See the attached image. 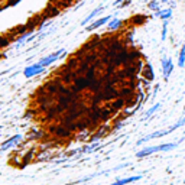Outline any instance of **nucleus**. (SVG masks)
Wrapping results in <instances>:
<instances>
[{"mask_svg":"<svg viewBox=\"0 0 185 185\" xmlns=\"http://www.w3.org/2000/svg\"><path fill=\"white\" fill-rule=\"evenodd\" d=\"M184 113H185V107H184Z\"/></svg>","mask_w":185,"mask_h":185,"instance_id":"b1692460","label":"nucleus"},{"mask_svg":"<svg viewBox=\"0 0 185 185\" xmlns=\"http://www.w3.org/2000/svg\"><path fill=\"white\" fill-rule=\"evenodd\" d=\"M99 148V143L97 142H94V143H91V145H88V146H84L83 149H78L81 153H87V152H92L94 149H97Z\"/></svg>","mask_w":185,"mask_h":185,"instance_id":"f3484780","label":"nucleus"},{"mask_svg":"<svg viewBox=\"0 0 185 185\" xmlns=\"http://www.w3.org/2000/svg\"><path fill=\"white\" fill-rule=\"evenodd\" d=\"M123 2H125V0H116V2H114V6H119V5H122Z\"/></svg>","mask_w":185,"mask_h":185,"instance_id":"4be33fe9","label":"nucleus"},{"mask_svg":"<svg viewBox=\"0 0 185 185\" xmlns=\"http://www.w3.org/2000/svg\"><path fill=\"white\" fill-rule=\"evenodd\" d=\"M64 52H65V51H64V49L61 48V49L55 51V52L51 54V55H48V57H45V58H42L39 64H41L42 67H45V68H46V67H49L51 64H54L55 61H58L60 58H62V54H64Z\"/></svg>","mask_w":185,"mask_h":185,"instance_id":"7ed1b4c3","label":"nucleus"},{"mask_svg":"<svg viewBox=\"0 0 185 185\" xmlns=\"http://www.w3.org/2000/svg\"><path fill=\"white\" fill-rule=\"evenodd\" d=\"M123 106H125V100H123V99L116 100V103L113 104V107H114V109H122Z\"/></svg>","mask_w":185,"mask_h":185,"instance_id":"6ab92c4d","label":"nucleus"},{"mask_svg":"<svg viewBox=\"0 0 185 185\" xmlns=\"http://www.w3.org/2000/svg\"><path fill=\"white\" fill-rule=\"evenodd\" d=\"M44 71H45V67H42L39 62H38V64H33V65L25 68V70H23V75H25L26 78H32V77H35V75L42 74Z\"/></svg>","mask_w":185,"mask_h":185,"instance_id":"20e7f679","label":"nucleus"},{"mask_svg":"<svg viewBox=\"0 0 185 185\" xmlns=\"http://www.w3.org/2000/svg\"><path fill=\"white\" fill-rule=\"evenodd\" d=\"M2 57H3V55H0V58H2Z\"/></svg>","mask_w":185,"mask_h":185,"instance_id":"393cba45","label":"nucleus"},{"mask_svg":"<svg viewBox=\"0 0 185 185\" xmlns=\"http://www.w3.org/2000/svg\"><path fill=\"white\" fill-rule=\"evenodd\" d=\"M122 19H117V18H114V19H112L109 23H107V29L109 31H116V29H119L120 26H122Z\"/></svg>","mask_w":185,"mask_h":185,"instance_id":"f8f14e48","label":"nucleus"},{"mask_svg":"<svg viewBox=\"0 0 185 185\" xmlns=\"http://www.w3.org/2000/svg\"><path fill=\"white\" fill-rule=\"evenodd\" d=\"M184 125H185V116L181 120H178V122H177V123H175L174 126H171L169 129H165V130H159V132H153V133H151V135L145 136V138H142L140 140H138V145H142V143H145V142H149V140H152V139L166 136V135H169V133L175 132L178 127H181V126H184Z\"/></svg>","mask_w":185,"mask_h":185,"instance_id":"f257e3e1","label":"nucleus"},{"mask_svg":"<svg viewBox=\"0 0 185 185\" xmlns=\"http://www.w3.org/2000/svg\"><path fill=\"white\" fill-rule=\"evenodd\" d=\"M168 23H169V20H164V23H162V41L166 39V31H168Z\"/></svg>","mask_w":185,"mask_h":185,"instance_id":"a211bd4d","label":"nucleus"},{"mask_svg":"<svg viewBox=\"0 0 185 185\" xmlns=\"http://www.w3.org/2000/svg\"><path fill=\"white\" fill-rule=\"evenodd\" d=\"M159 7H161V2H159V0H152V2L148 3V9H151V10H153V12L161 10Z\"/></svg>","mask_w":185,"mask_h":185,"instance_id":"dca6fc26","label":"nucleus"},{"mask_svg":"<svg viewBox=\"0 0 185 185\" xmlns=\"http://www.w3.org/2000/svg\"><path fill=\"white\" fill-rule=\"evenodd\" d=\"M159 109H161V103H156V104H153V106L151 107V109H149V110H148V112L145 113V119H149V117L152 116L153 113H156V112H158Z\"/></svg>","mask_w":185,"mask_h":185,"instance_id":"2eb2a0df","label":"nucleus"},{"mask_svg":"<svg viewBox=\"0 0 185 185\" xmlns=\"http://www.w3.org/2000/svg\"><path fill=\"white\" fill-rule=\"evenodd\" d=\"M101 10H103V7H97V9H94V10L91 12V13L88 15V16L86 18V19H84L83 22H81V25H87V23H90V22H91V20L94 19V18H96L97 15L101 13Z\"/></svg>","mask_w":185,"mask_h":185,"instance_id":"9b49d317","label":"nucleus"},{"mask_svg":"<svg viewBox=\"0 0 185 185\" xmlns=\"http://www.w3.org/2000/svg\"><path fill=\"white\" fill-rule=\"evenodd\" d=\"M178 67L179 68H184L185 67V45L181 46V51L178 55Z\"/></svg>","mask_w":185,"mask_h":185,"instance_id":"4468645a","label":"nucleus"},{"mask_svg":"<svg viewBox=\"0 0 185 185\" xmlns=\"http://www.w3.org/2000/svg\"><path fill=\"white\" fill-rule=\"evenodd\" d=\"M20 140H22V135H15V136H12V138L7 139L6 142L0 146V152H5V151H9V149L15 148L18 143H20Z\"/></svg>","mask_w":185,"mask_h":185,"instance_id":"423d86ee","label":"nucleus"},{"mask_svg":"<svg viewBox=\"0 0 185 185\" xmlns=\"http://www.w3.org/2000/svg\"><path fill=\"white\" fill-rule=\"evenodd\" d=\"M110 20H112V18H110V16H104V18H101V19L94 20L91 25H88V26H87V31H88V32H91V31H96L97 28L103 26L104 23H109Z\"/></svg>","mask_w":185,"mask_h":185,"instance_id":"0eeeda50","label":"nucleus"},{"mask_svg":"<svg viewBox=\"0 0 185 185\" xmlns=\"http://www.w3.org/2000/svg\"><path fill=\"white\" fill-rule=\"evenodd\" d=\"M142 74H143L145 80H148V81H153V78H155V75H153V70H152V65H151V64H146L145 68H143V71H142Z\"/></svg>","mask_w":185,"mask_h":185,"instance_id":"9d476101","label":"nucleus"},{"mask_svg":"<svg viewBox=\"0 0 185 185\" xmlns=\"http://www.w3.org/2000/svg\"><path fill=\"white\" fill-rule=\"evenodd\" d=\"M130 94H132V90H130V88H125V90H122V91H120V96H122V97L130 96Z\"/></svg>","mask_w":185,"mask_h":185,"instance_id":"aec40b11","label":"nucleus"},{"mask_svg":"<svg viewBox=\"0 0 185 185\" xmlns=\"http://www.w3.org/2000/svg\"><path fill=\"white\" fill-rule=\"evenodd\" d=\"M155 16L159 18V19L162 20H169L172 16V9L171 7H168V9H162V10H158V12H155Z\"/></svg>","mask_w":185,"mask_h":185,"instance_id":"6e6552de","label":"nucleus"},{"mask_svg":"<svg viewBox=\"0 0 185 185\" xmlns=\"http://www.w3.org/2000/svg\"><path fill=\"white\" fill-rule=\"evenodd\" d=\"M178 146V143H164V145H158V146H149V148H143L142 151L136 152V156L138 158H145V156H149L152 153L156 152H168V151H172Z\"/></svg>","mask_w":185,"mask_h":185,"instance_id":"f03ea898","label":"nucleus"},{"mask_svg":"<svg viewBox=\"0 0 185 185\" xmlns=\"http://www.w3.org/2000/svg\"><path fill=\"white\" fill-rule=\"evenodd\" d=\"M161 3H169V2H172V0H159Z\"/></svg>","mask_w":185,"mask_h":185,"instance_id":"5701e85b","label":"nucleus"},{"mask_svg":"<svg viewBox=\"0 0 185 185\" xmlns=\"http://www.w3.org/2000/svg\"><path fill=\"white\" fill-rule=\"evenodd\" d=\"M75 86H77V90H80V88H84V87L90 86V81H88V78H80V77H77L75 78Z\"/></svg>","mask_w":185,"mask_h":185,"instance_id":"ddd939ff","label":"nucleus"},{"mask_svg":"<svg viewBox=\"0 0 185 185\" xmlns=\"http://www.w3.org/2000/svg\"><path fill=\"white\" fill-rule=\"evenodd\" d=\"M6 45H9V41H7V39H2V41H0V46H6Z\"/></svg>","mask_w":185,"mask_h":185,"instance_id":"412c9836","label":"nucleus"},{"mask_svg":"<svg viewBox=\"0 0 185 185\" xmlns=\"http://www.w3.org/2000/svg\"><path fill=\"white\" fill-rule=\"evenodd\" d=\"M142 178L140 175H136V177H129V178H123V179H117V181H114L113 184L110 185H126V184H130V182H136L139 179Z\"/></svg>","mask_w":185,"mask_h":185,"instance_id":"1a4fd4ad","label":"nucleus"},{"mask_svg":"<svg viewBox=\"0 0 185 185\" xmlns=\"http://www.w3.org/2000/svg\"><path fill=\"white\" fill-rule=\"evenodd\" d=\"M161 64H162V74H164V78H165V81H168L169 75L172 74V70H174V62H172L171 58L162 57Z\"/></svg>","mask_w":185,"mask_h":185,"instance_id":"39448f33","label":"nucleus"}]
</instances>
